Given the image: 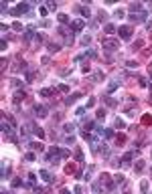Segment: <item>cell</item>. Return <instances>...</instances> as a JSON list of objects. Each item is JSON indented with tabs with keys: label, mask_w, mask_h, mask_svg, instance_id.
<instances>
[{
	"label": "cell",
	"mask_w": 152,
	"mask_h": 194,
	"mask_svg": "<svg viewBox=\"0 0 152 194\" xmlns=\"http://www.w3.org/2000/svg\"><path fill=\"white\" fill-rule=\"evenodd\" d=\"M103 79H105L103 71H95V73H93V77H91V81H93V83H99V81H103Z\"/></svg>",
	"instance_id": "obj_14"
},
{
	"label": "cell",
	"mask_w": 152,
	"mask_h": 194,
	"mask_svg": "<svg viewBox=\"0 0 152 194\" xmlns=\"http://www.w3.org/2000/svg\"><path fill=\"white\" fill-rule=\"evenodd\" d=\"M101 47L105 49V51H116V49H120V40H116V38H103L101 40Z\"/></svg>",
	"instance_id": "obj_1"
},
{
	"label": "cell",
	"mask_w": 152,
	"mask_h": 194,
	"mask_svg": "<svg viewBox=\"0 0 152 194\" xmlns=\"http://www.w3.org/2000/svg\"><path fill=\"white\" fill-rule=\"evenodd\" d=\"M93 105H95V99H93V97H91V99H89V101H87V107H93Z\"/></svg>",
	"instance_id": "obj_45"
},
{
	"label": "cell",
	"mask_w": 152,
	"mask_h": 194,
	"mask_svg": "<svg viewBox=\"0 0 152 194\" xmlns=\"http://www.w3.org/2000/svg\"><path fill=\"white\" fill-rule=\"evenodd\" d=\"M57 91H61V93H67V91H69V87H67V85H59V87H57Z\"/></svg>",
	"instance_id": "obj_38"
},
{
	"label": "cell",
	"mask_w": 152,
	"mask_h": 194,
	"mask_svg": "<svg viewBox=\"0 0 152 194\" xmlns=\"http://www.w3.org/2000/svg\"><path fill=\"white\" fill-rule=\"evenodd\" d=\"M126 67H128V69H136V67H138V63H136V61H128V63H126Z\"/></svg>",
	"instance_id": "obj_36"
},
{
	"label": "cell",
	"mask_w": 152,
	"mask_h": 194,
	"mask_svg": "<svg viewBox=\"0 0 152 194\" xmlns=\"http://www.w3.org/2000/svg\"><path fill=\"white\" fill-rule=\"evenodd\" d=\"M150 103H152V95H150Z\"/></svg>",
	"instance_id": "obj_47"
},
{
	"label": "cell",
	"mask_w": 152,
	"mask_h": 194,
	"mask_svg": "<svg viewBox=\"0 0 152 194\" xmlns=\"http://www.w3.org/2000/svg\"><path fill=\"white\" fill-rule=\"evenodd\" d=\"M75 158H77V162H83V152H81L79 148L75 150Z\"/></svg>",
	"instance_id": "obj_33"
},
{
	"label": "cell",
	"mask_w": 152,
	"mask_h": 194,
	"mask_svg": "<svg viewBox=\"0 0 152 194\" xmlns=\"http://www.w3.org/2000/svg\"><path fill=\"white\" fill-rule=\"evenodd\" d=\"M114 14H116V16H120V18H122V16H124V10H122V8H118V10H116V12H114Z\"/></svg>",
	"instance_id": "obj_43"
},
{
	"label": "cell",
	"mask_w": 152,
	"mask_h": 194,
	"mask_svg": "<svg viewBox=\"0 0 152 194\" xmlns=\"http://www.w3.org/2000/svg\"><path fill=\"white\" fill-rule=\"evenodd\" d=\"M29 10H31V4H27V2H20V4H18L16 8H12L10 12H12L14 16H18V14H23V12H29Z\"/></svg>",
	"instance_id": "obj_4"
},
{
	"label": "cell",
	"mask_w": 152,
	"mask_h": 194,
	"mask_svg": "<svg viewBox=\"0 0 152 194\" xmlns=\"http://www.w3.org/2000/svg\"><path fill=\"white\" fill-rule=\"evenodd\" d=\"M85 109H87V107H79V109L75 111V115H77V117H83V115H85Z\"/></svg>",
	"instance_id": "obj_35"
},
{
	"label": "cell",
	"mask_w": 152,
	"mask_h": 194,
	"mask_svg": "<svg viewBox=\"0 0 152 194\" xmlns=\"http://www.w3.org/2000/svg\"><path fill=\"white\" fill-rule=\"evenodd\" d=\"M12 28H14V30H23V24H20V23H14Z\"/></svg>",
	"instance_id": "obj_41"
},
{
	"label": "cell",
	"mask_w": 152,
	"mask_h": 194,
	"mask_svg": "<svg viewBox=\"0 0 152 194\" xmlns=\"http://www.w3.org/2000/svg\"><path fill=\"white\" fill-rule=\"evenodd\" d=\"M47 8H49V10H55L57 4H55V2H47Z\"/></svg>",
	"instance_id": "obj_42"
},
{
	"label": "cell",
	"mask_w": 152,
	"mask_h": 194,
	"mask_svg": "<svg viewBox=\"0 0 152 194\" xmlns=\"http://www.w3.org/2000/svg\"><path fill=\"white\" fill-rule=\"evenodd\" d=\"M8 174H10V166L6 164V160L2 162V168H0V176L2 178H8Z\"/></svg>",
	"instance_id": "obj_10"
},
{
	"label": "cell",
	"mask_w": 152,
	"mask_h": 194,
	"mask_svg": "<svg viewBox=\"0 0 152 194\" xmlns=\"http://www.w3.org/2000/svg\"><path fill=\"white\" fill-rule=\"evenodd\" d=\"M114 127H120V129H122V127H126V123H124V119H120V117H116V119H114Z\"/></svg>",
	"instance_id": "obj_26"
},
{
	"label": "cell",
	"mask_w": 152,
	"mask_h": 194,
	"mask_svg": "<svg viewBox=\"0 0 152 194\" xmlns=\"http://www.w3.org/2000/svg\"><path fill=\"white\" fill-rule=\"evenodd\" d=\"M29 148L33 150V152H43V150H45V146H43L41 142H29Z\"/></svg>",
	"instance_id": "obj_8"
},
{
	"label": "cell",
	"mask_w": 152,
	"mask_h": 194,
	"mask_svg": "<svg viewBox=\"0 0 152 194\" xmlns=\"http://www.w3.org/2000/svg\"><path fill=\"white\" fill-rule=\"evenodd\" d=\"M53 93H55L53 89H41V93H39V95H41V97H49V95H53Z\"/></svg>",
	"instance_id": "obj_27"
},
{
	"label": "cell",
	"mask_w": 152,
	"mask_h": 194,
	"mask_svg": "<svg viewBox=\"0 0 152 194\" xmlns=\"http://www.w3.org/2000/svg\"><path fill=\"white\" fill-rule=\"evenodd\" d=\"M118 32H120V38H124V40H130L132 38V26H118Z\"/></svg>",
	"instance_id": "obj_3"
},
{
	"label": "cell",
	"mask_w": 152,
	"mask_h": 194,
	"mask_svg": "<svg viewBox=\"0 0 152 194\" xmlns=\"http://www.w3.org/2000/svg\"><path fill=\"white\" fill-rule=\"evenodd\" d=\"M89 42H91V36H89V34H83V36H81V45H85V47H87Z\"/></svg>",
	"instance_id": "obj_28"
},
{
	"label": "cell",
	"mask_w": 152,
	"mask_h": 194,
	"mask_svg": "<svg viewBox=\"0 0 152 194\" xmlns=\"http://www.w3.org/2000/svg\"><path fill=\"white\" fill-rule=\"evenodd\" d=\"M103 101H105V105H110V107H116L118 105V101L112 99V97H103Z\"/></svg>",
	"instance_id": "obj_25"
},
{
	"label": "cell",
	"mask_w": 152,
	"mask_h": 194,
	"mask_svg": "<svg viewBox=\"0 0 152 194\" xmlns=\"http://www.w3.org/2000/svg\"><path fill=\"white\" fill-rule=\"evenodd\" d=\"M57 18H59V23H61L63 26H65V24H69V14H65V12H61V14H59Z\"/></svg>",
	"instance_id": "obj_17"
},
{
	"label": "cell",
	"mask_w": 152,
	"mask_h": 194,
	"mask_svg": "<svg viewBox=\"0 0 152 194\" xmlns=\"http://www.w3.org/2000/svg\"><path fill=\"white\" fill-rule=\"evenodd\" d=\"M39 176H41L43 180H45L47 184H51V182H53V176H51V172H47V170H41V172H39Z\"/></svg>",
	"instance_id": "obj_9"
},
{
	"label": "cell",
	"mask_w": 152,
	"mask_h": 194,
	"mask_svg": "<svg viewBox=\"0 0 152 194\" xmlns=\"http://www.w3.org/2000/svg\"><path fill=\"white\" fill-rule=\"evenodd\" d=\"M101 188H103V180H97V182L91 184V190H93V192H99Z\"/></svg>",
	"instance_id": "obj_22"
},
{
	"label": "cell",
	"mask_w": 152,
	"mask_h": 194,
	"mask_svg": "<svg viewBox=\"0 0 152 194\" xmlns=\"http://www.w3.org/2000/svg\"><path fill=\"white\" fill-rule=\"evenodd\" d=\"M75 10H79V12H81V16H85V18H89V16H91L89 8H85V6H75Z\"/></svg>",
	"instance_id": "obj_15"
},
{
	"label": "cell",
	"mask_w": 152,
	"mask_h": 194,
	"mask_svg": "<svg viewBox=\"0 0 152 194\" xmlns=\"http://www.w3.org/2000/svg\"><path fill=\"white\" fill-rule=\"evenodd\" d=\"M47 51H49V55L59 53V51H61V45H57V42H49V45H47Z\"/></svg>",
	"instance_id": "obj_11"
},
{
	"label": "cell",
	"mask_w": 152,
	"mask_h": 194,
	"mask_svg": "<svg viewBox=\"0 0 152 194\" xmlns=\"http://www.w3.org/2000/svg\"><path fill=\"white\" fill-rule=\"evenodd\" d=\"M81 97V93H73V95H67L65 97V105H71V103H75L77 99Z\"/></svg>",
	"instance_id": "obj_12"
},
{
	"label": "cell",
	"mask_w": 152,
	"mask_h": 194,
	"mask_svg": "<svg viewBox=\"0 0 152 194\" xmlns=\"http://www.w3.org/2000/svg\"><path fill=\"white\" fill-rule=\"evenodd\" d=\"M134 170H136V172H142V170H144V162H142V160H138V164L134 166Z\"/></svg>",
	"instance_id": "obj_34"
},
{
	"label": "cell",
	"mask_w": 152,
	"mask_h": 194,
	"mask_svg": "<svg viewBox=\"0 0 152 194\" xmlns=\"http://www.w3.org/2000/svg\"><path fill=\"white\" fill-rule=\"evenodd\" d=\"M25 97H27V95H25L23 91H16V93H14V105L18 107V103H20V101H23Z\"/></svg>",
	"instance_id": "obj_16"
},
{
	"label": "cell",
	"mask_w": 152,
	"mask_h": 194,
	"mask_svg": "<svg viewBox=\"0 0 152 194\" xmlns=\"http://www.w3.org/2000/svg\"><path fill=\"white\" fill-rule=\"evenodd\" d=\"M10 186H12V188H20V186H23V188H25V182H23V180H20V178H12V182H10Z\"/></svg>",
	"instance_id": "obj_21"
},
{
	"label": "cell",
	"mask_w": 152,
	"mask_h": 194,
	"mask_svg": "<svg viewBox=\"0 0 152 194\" xmlns=\"http://www.w3.org/2000/svg\"><path fill=\"white\" fill-rule=\"evenodd\" d=\"M63 132H65V134H73V132H75V123H65V125H63Z\"/></svg>",
	"instance_id": "obj_20"
},
{
	"label": "cell",
	"mask_w": 152,
	"mask_h": 194,
	"mask_svg": "<svg viewBox=\"0 0 152 194\" xmlns=\"http://www.w3.org/2000/svg\"><path fill=\"white\" fill-rule=\"evenodd\" d=\"M49 61H51L49 57H43V59H41V63H43V65H49Z\"/></svg>",
	"instance_id": "obj_44"
},
{
	"label": "cell",
	"mask_w": 152,
	"mask_h": 194,
	"mask_svg": "<svg viewBox=\"0 0 152 194\" xmlns=\"http://www.w3.org/2000/svg\"><path fill=\"white\" fill-rule=\"evenodd\" d=\"M120 87V81H112L110 85H107V93H112V91H116Z\"/></svg>",
	"instance_id": "obj_23"
},
{
	"label": "cell",
	"mask_w": 152,
	"mask_h": 194,
	"mask_svg": "<svg viewBox=\"0 0 152 194\" xmlns=\"http://www.w3.org/2000/svg\"><path fill=\"white\" fill-rule=\"evenodd\" d=\"M97 16H99L101 23H103V20H107V12H105V10H99V14H97Z\"/></svg>",
	"instance_id": "obj_37"
},
{
	"label": "cell",
	"mask_w": 152,
	"mask_h": 194,
	"mask_svg": "<svg viewBox=\"0 0 152 194\" xmlns=\"http://www.w3.org/2000/svg\"><path fill=\"white\" fill-rule=\"evenodd\" d=\"M29 182H31V190H33V186L37 184V174L35 172H29Z\"/></svg>",
	"instance_id": "obj_24"
},
{
	"label": "cell",
	"mask_w": 152,
	"mask_h": 194,
	"mask_svg": "<svg viewBox=\"0 0 152 194\" xmlns=\"http://www.w3.org/2000/svg\"><path fill=\"white\" fill-rule=\"evenodd\" d=\"M138 81H140V87H148V81H146V79H144V77H140V79H138Z\"/></svg>",
	"instance_id": "obj_40"
},
{
	"label": "cell",
	"mask_w": 152,
	"mask_h": 194,
	"mask_svg": "<svg viewBox=\"0 0 152 194\" xmlns=\"http://www.w3.org/2000/svg\"><path fill=\"white\" fill-rule=\"evenodd\" d=\"M124 178H126L124 174H116V176H114V180H116V184H124Z\"/></svg>",
	"instance_id": "obj_31"
},
{
	"label": "cell",
	"mask_w": 152,
	"mask_h": 194,
	"mask_svg": "<svg viewBox=\"0 0 152 194\" xmlns=\"http://www.w3.org/2000/svg\"><path fill=\"white\" fill-rule=\"evenodd\" d=\"M31 38H37V32H35V24H31L27 30H25V40H31Z\"/></svg>",
	"instance_id": "obj_6"
},
{
	"label": "cell",
	"mask_w": 152,
	"mask_h": 194,
	"mask_svg": "<svg viewBox=\"0 0 152 194\" xmlns=\"http://www.w3.org/2000/svg\"><path fill=\"white\" fill-rule=\"evenodd\" d=\"M103 32H105V34H114V32H118V28H116L114 24H105V26H103Z\"/></svg>",
	"instance_id": "obj_18"
},
{
	"label": "cell",
	"mask_w": 152,
	"mask_h": 194,
	"mask_svg": "<svg viewBox=\"0 0 152 194\" xmlns=\"http://www.w3.org/2000/svg\"><path fill=\"white\" fill-rule=\"evenodd\" d=\"M128 20H130L132 24H140V23H144V20H146V12H134V14L128 16Z\"/></svg>",
	"instance_id": "obj_2"
},
{
	"label": "cell",
	"mask_w": 152,
	"mask_h": 194,
	"mask_svg": "<svg viewBox=\"0 0 152 194\" xmlns=\"http://www.w3.org/2000/svg\"><path fill=\"white\" fill-rule=\"evenodd\" d=\"M128 8L132 10V14H134V12H142V8H144V6H142L140 2H130V6H128Z\"/></svg>",
	"instance_id": "obj_13"
},
{
	"label": "cell",
	"mask_w": 152,
	"mask_h": 194,
	"mask_svg": "<svg viewBox=\"0 0 152 194\" xmlns=\"http://www.w3.org/2000/svg\"><path fill=\"white\" fill-rule=\"evenodd\" d=\"M63 144H65V146L75 144V136H73V134H67V136H65V140H63Z\"/></svg>",
	"instance_id": "obj_19"
},
{
	"label": "cell",
	"mask_w": 152,
	"mask_h": 194,
	"mask_svg": "<svg viewBox=\"0 0 152 194\" xmlns=\"http://www.w3.org/2000/svg\"><path fill=\"white\" fill-rule=\"evenodd\" d=\"M146 28H148V30H152V20H148V23H146Z\"/></svg>",
	"instance_id": "obj_46"
},
{
	"label": "cell",
	"mask_w": 152,
	"mask_h": 194,
	"mask_svg": "<svg viewBox=\"0 0 152 194\" xmlns=\"http://www.w3.org/2000/svg\"><path fill=\"white\" fill-rule=\"evenodd\" d=\"M25 160H27V162H35V160H37V154H35V152H29V154L25 156Z\"/></svg>",
	"instance_id": "obj_30"
},
{
	"label": "cell",
	"mask_w": 152,
	"mask_h": 194,
	"mask_svg": "<svg viewBox=\"0 0 152 194\" xmlns=\"http://www.w3.org/2000/svg\"><path fill=\"white\" fill-rule=\"evenodd\" d=\"M148 186H150V182H148V180H142V182H140V190H142V192H146V190H148Z\"/></svg>",
	"instance_id": "obj_32"
},
{
	"label": "cell",
	"mask_w": 152,
	"mask_h": 194,
	"mask_svg": "<svg viewBox=\"0 0 152 194\" xmlns=\"http://www.w3.org/2000/svg\"><path fill=\"white\" fill-rule=\"evenodd\" d=\"M20 85H23L20 79H12V87H20Z\"/></svg>",
	"instance_id": "obj_39"
},
{
	"label": "cell",
	"mask_w": 152,
	"mask_h": 194,
	"mask_svg": "<svg viewBox=\"0 0 152 194\" xmlns=\"http://www.w3.org/2000/svg\"><path fill=\"white\" fill-rule=\"evenodd\" d=\"M33 111H35V117H47V107L45 105H33Z\"/></svg>",
	"instance_id": "obj_5"
},
{
	"label": "cell",
	"mask_w": 152,
	"mask_h": 194,
	"mask_svg": "<svg viewBox=\"0 0 152 194\" xmlns=\"http://www.w3.org/2000/svg\"><path fill=\"white\" fill-rule=\"evenodd\" d=\"M95 117H97V121H101V119H105V109H97V113H95Z\"/></svg>",
	"instance_id": "obj_29"
},
{
	"label": "cell",
	"mask_w": 152,
	"mask_h": 194,
	"mask_svg": "<svg viewBox=\"0 0 152 194\" xmlns=\"http://www.w3.org/2000/svg\"><path fill=\"white\" fill-rule=\"evenodd\" d=\"M83 26H85V20H83V18H77V20H73V23H71V28H73V30H83Z\"/></svg>",
	"instance_id": "obj_7"
}]
</instances>
